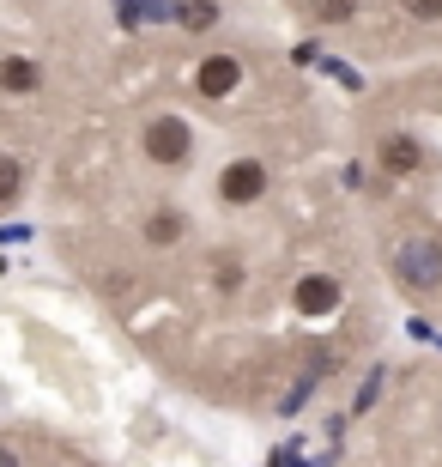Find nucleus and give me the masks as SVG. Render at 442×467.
<instances>
[{"label": "nucleus", "mask_w": 442, "mask_h": 467, "mask_svg": "<svg viewBox=\"0 0 442 467\" xmlns=\"http://www.w3.org/2000/svg\"><path fill=\"white\" fill-rule=\"evenodd\" d=\"M139 146H146L152 164H188V152H194V128H188L182 116H158V121H146Z\"/></svg>", "instance_id": "nucleus-1"}, {"label": "nucleus", "mask_w": 442, "mask_h": 467, "mask_svg": "<svg viewBox=\"0 0 442 467\" xmlns=\"http://www.w3.org/2000/svg\"><path fill=\"white\" fill-rule=\"evenodd\" d=\"M400 279H406L412 292H437L442 285V243L437 237H412V243H400Z\"/></svg>", "instance_id": "nucleus-2"}, {"label": "nucleus", "mask_w": 442, "mask_h": 467, "mask_svg": "<svg viewBox=\"0 0 442 467\" xmlns=\"http://www.w3.org/2000/svg\"><path fill=\"white\" fill-rule=\"evenodd\" d=\"M219 194L231 207H255L261 194H267V164L261 158H231L219 171Z\"/></svg>", "instance_id": "nucleus-3"}, {"label": "nucleus", "mask_w": 442, "mask_h": 467, "mask_svg": "<svg viewBox=\"0 0 442 467\" xmlns=\"http://www.w3.org/2000/svg\"><path fill=\"white\" fill-rule=\"evenodd\" d=\"M237 86H242V61H237V55H206L200 67H194V91H200V98H212V104H219V98H231Z\"/></svg>", "instance_id": "nucleus-4"}, {"label": "nucleus", "mask_w": 442, "mask_h": 467, "mask_svg": "<svg viewBox=\"0 0 442 467\" xmlns=\"http://www.w3.org/2000/svg\"><path fill=\"white\" fill-rule=\"evenodd\" d=\"M297 310H303V316H334V310H340V279L309 274L303 285H297Z\"/></svg>", "instance_id": "nucleus-5"}, {"label": "nucleus", "mask_w": 442, "mask_h": 467, "mask_svg": "<svg viewBox=\"0 0 442 467\" xmlns=\"http://www.w3.org/2000/svg\"><path fill=\"white\" fill-rule=\"evenodd\" d=\"M412 171H425V146L406 134L382 140V176H412Z\"/></svg>", "instance_id": "nucleus-6"}, {"label": "nucleus", "mask_w": 442, "mask_h": 467, "mask_svg": "<svg viewBox=\"0 0 442 467\" xmlns=\"http://www.w3.org/2000/svg\"><path fill=\"white\" fill-rule=\"evenodd\" d=\"M182 237H188L182 213H152V219H146V243H152V249H176Z\"/></svg>", "instance_id": "nucleus-7"}, {"label": "nucleus", "mask_w": 442, "mask_h": 467, "mask_svg": "<svg viewBox=\"0 0 442 467\" xmlns=\"http://www.w3.org/2000/svg\"><path fill=\"white\" fill-rule=\"evenodd\" d=\"M36 86H43V67L36 61H18V55L0 61V91H36Z\"/></svg>", "instance_id": "nucleus-8"}, {"label": "nucleus", "mask_w": 442, "mask_h": 467, "mask_svg": "<svg viewBox=\"0 0 442 467\" xmlns=\"http://www.w3.org/2000/svg\"><path fill=\"white\" fill-rule=\"evenodd\" d=\"M176 18H182L188 31H206V25L219 18V6H212V0H188V6H176Z\"/></svg>", "instance_id": "nucleus-9"}, {"label": "nucleus", "mask_w": 442, "mask_h": 467, "mask_svg": "<svg viewBox=\"0 0 442 467\" xmlns=\"http://www.w3.org/2000/svg\"><path fill=\"white\" fill-rule=\"evenodd\" d=\"M18 189H25V164L0 152V201H18Z\"/></svg>", "instance_id": "nucleus-10"}, {"label": "nucleus", "mask_w": 442, "mask_h": 467, "mask_svg": "<svg viewBox=\"0 0 442 467\" xmlns=\"http://www.w3.org/2000/svg\"><path fill=\"white\" fill-rule=\"evenodd\" d=\"M352 13H357V0H315V18L322 25H345Z\"/></svg>", "instance_id": "nucleus-11"}, {"label": "nucleus", "mask_w": 442, "mask_h": 467, "mask_svg": "<svg viewBox=\"0 0 442 467\" xmlns=\"http://www.w3.org/2000/svg\"><path fill=\"white\" fill-rule=\"evenodd\" d=\"M212 279H219V292H237V285H242V267H237V261H219V267H212Z\"/></svg>", "instance_id": "nucleus-12"}, {"label": "nucleus", "mask_w": 442, "mask_h": 467, "mask_svg": "<svg viewBox=\"0 0 442 467\" xmlns=\"http://www.w3.org/2000/svg\"><path fill=\"white\" fill-rule=\"evenodd\" d=\"M412 18H425V25H442V0H406Z\"/></svg>", "instance_id": "nucleus-13"}, {"label": "nucleus", "mask_w": 442, "mask_h": 467, "mask_svg": "<svg viewBox=\"0 0 442 467\" xmlns=\"http://www.w3.org/2000/svg\"><path fill=\"white\" fill-rule=\"evenodd\" d=\"M375 389H382V370H370V382L357 389V413H370V407H375Z\"/></svg>", "instance_id": "nucleus-14"}, {"label": "nucleus", "mask_w": 442, "mask_h": 467, "mask_svg": "<svg viewBox=\"0 0 442 467\" xmlns=\"http://www.w3.org/2000/svg\"><path fill=\"white\" fill-rule=\"evenodd\" d=\"M0 467H18V455H13V450H6V443H0Z\"/></svg>", "instance_id": "nucleus-15"}]
</instances>
